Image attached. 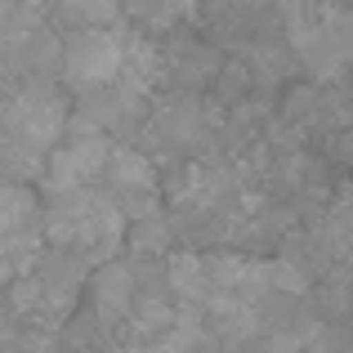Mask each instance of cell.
<instances>
[{
    "mask_svg": "<svg viewBox=\"0 0 353 353\" xmlns=\"http://www.w3.org/2000/svg\"><path fill=\"white\" fill-rule=\"evenodd\" d=\"M45 237L59 250H72L85 264L112 259L125 241V215L90 183V188L54 192V206L45 210Z\"/></svg>",
    "mask_w": 353,
    "mask_h": 353,
    "instance_id": "obj_1",
    "label": "cell"
},
{
    "mask_svg": "<svg viewBox=\"0 0 353 353\" xmlns=\"http://www.w3.org/2000/svg\"><path fill=\"white\" fill-rule=\"evenodd\" d=\"M286 45L318 81H340L349 63V9L340 0H282Z\"/></svg>",
    "mask_w": 353,
    "mask_h": 353,
    "instance_id": "obj_2",
    "label": "cell"
},
{
    "mask_svg": "<svg viewBox=\"0 0 353 353\" xmlns=\"http://www.w3.org/2000/svg\"><path fill=\"white\" fill-rule=\"evenodd\" d=\"M99 192L130 219L148 215V210H161V179H157L148 152L130 143H108V157H103V170H99Z\"/></svg>",
    "mask_w": 353,
    "mask_h": 353,
    "instance_id": "obj_3",
    "label": "cell"
},
{
    "mask_svg": "<svg viewBox=\"0 0 353 353\" xmlns=\"http://www.w3.org/2000/svg\"><path fill=\"white\" fill-rule=\"evenodd\" d=\"M117 72H121V32H112V27H77L59 45V77L77 94L117 85Z\"/></svg>",
    "mask_w": 353,
    "mask_h": 353,
    "instance_id": "obj_4",
    "label": "cell"
},
{
    "mask_svg": "<svg viewBox=\"0 0 353 353\" xmlns=\"http://www.w3.org/2000/svg\"><path fill=\"white\" fill-rule=\"evenodd\" d=\"M63 134L68 139H59V143L41 157L45 188L68 192V188H90V183H99V170H103V157H108V134H99V130H77V125H68Z\"/></svg>",
    "mask_w": 353,
    "mask_h": 353,
    "instance_id": "obj_5",
    "label": "cell"
},
{
    "mask_svg": "<svg viewBox=\"0 0 353 353\" xmlns=\"http://www.w3.org/2000/svg\"><path fill=\"white\" fill-rule=\"evenodd\" d=\"M94 309H99V322L103 327H121L130 313V300H134V264H121V259H99L94 264Z\"/></svg>",
    "mask_w": 353,
    "mask_h": 353,
    "instance_id": "obj_6",
    "label": "cell"
},
{
    "mask_svg": "<svg viewBox=\"0 0 353 353\" xmlns=\"http://www.w3.org/2000/svg\"><path fill=\"white\" fill-rule=\"evenodd\" d=\"M197 14V0H121V18L148 32H170Z\"/></svg>",
    "mask_w": 353,
    "mask_h": 353,
    "instance_id": "obj_7",
    "label": "cell"
},
{
    "mask_svg": "<svg viewBox=\"0 0 353 353\" xmlns=\"http://www.w3.org/2000/svg\"><path fill=\"white\" fill-rule=\"evenodd\" d=\"M41 215V201L32 188L14 179H0V233H18V228H32Z\"/></svg>",
    "mask_w": 353,
    "mask_h": 353,
    "instance_id": "obj_8",
    "label": "cell"
},
{
    "mask_svg": "<svg viewBox=\"0 0 353 353\" xmlns=\"http://www.w3.org/2000/svg\"><path fill=\"white\" fill-rule=\"evenodd\" d=\"M41 255V237L32 228H18V233H0V286L9 277H18L23 268H32V259Z\"/></svg>",
    "mask_w": 353,
    "mask_h": 353,
    "instance_id": "obj_9",
    "label": "cell"
},
{
    "mask_svg": "<svg viewBox=\"0 0 353 353\" xmlns=\"http://www.w3.org/2000/svg\"><path fill=\"white\" fill-rule=\"evenodd\" d=\"M77 27H112L121 23V0H59Z\"/></svg>",
    "mask_w": 353,
    "mask_h": 353,
    "instance_id": "obj_10",
    "label": "cell"
},
{
    "mask_svg": "<svg viewBox=\"0 0 353 353\" xmlns=\"http://www.w3.org/2000/svg\"><path fill=\"white\" fill-rule=\"evenodd\" d=\"M241 353H300V336H291V331H277L268 345H241Z\"/></svg>",
    "mask_w": 353,
    "mask_h": 353,
    "instance_id": "obj_11",
    "label": "cell"
},
{
    "mask_svg": "<svg viewBox=\"0 0 353 353\" xmlns=\"http://www.w3.org/2000/svg\"><path fill=\"white\" fill-rule=\"evenodd\" d=\"M0 331H5V327H0Z\"/></svg>",
    "mask_w": 353,
    "mask_h": 353,
    "instance_id": "obj_12",
    "label": "cell"
}]
</instances>
